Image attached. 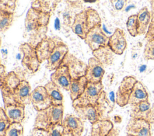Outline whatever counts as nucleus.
Segmentation results:
<instances>
[{"label":"nucleus","mask_w":154,"mask_h":136,"mask_svg":"<svg viewBox=\"0 0 154 136\" xmlns=\"http://www.w3.org/2000/svg\"><path fill=\"white\" fill-rule=\"evenodd\" d=\"M126 25L128 32L132 37H135L138 35L139 24L137 14L131 15L128 18Z\"/></svg>","instance_id":"obj_30"},{"label":"nucleus","mask_w":154,"mask_h":136,"mask_svg":"<svg viewBox=\"0 0 154 136\" xmlns=\"http://www.w3.org/2000/svg\"><path fill=\"white\" fill-rule=\"evenodd\" d=\"M126 136H131V135H127V134H126Z\"/></svg>","instance_id":"obj_44"},{"label":"nucleus","mask_w":154,"mask_h":136,"mask_svg":"<svg viewBox=\"0 0 154 136\" xmlns=\"http://www.w3.org/2000/svg\"><path fill=\"white\" fill-rule=\"evenodd\" d=\"M88 81L85 76H82L77 78H73L71 81L70 88V97L72 102L79 98L84 92Z\"/></svg>","instance_id":"obj_24"},{"label":"nucleus","mask_w":154,"mask_h":136,"mask_svg":"<svg viewBox=\"0 0 154 136\" xmlns=\"http://www.w3.org/2000/svg\"><path fill=\"white\" fill-rule=\"evenodd\" d=\"M60 2L61 1L36 0L32 2L31 8L51 15Z\"/></svg>","instance_id":"obj_28"},{"label":"nucleus","mask_w":154,"mask_h":136,"mask_svg":"<svg viewBox=\"0 0 154 136\" xmlns=\"http://www.w3.org/2000/svg\"><path fill=\"white\" fill-rule=\"evenodd\" d=\"M25 105L17 104H7L4 106L5 113L11 123H22L25 118Z\"/></svg>","instance_id":"obj_20"},{"label":"nucleus","mask_w":154,"mask_h":136,"mask_svg":"<svg viewBox=\"0 0 154 136\" xmlns=\"http://www.w3.org/2000/svg\"><path fill=\"white\" fill-rule=\"evenodd\" d=\"M23 128L20 123H11L4 136H23Z\"/></svg>","instance_id":"obj_32"},{"label":"nucleus","mask_w":154,"mask_h":136,"mask_svg":"<svg viewBox=\"0 0 154 136\" xmlns=\"http://www.w3.org/2000/svg\"><path fill=\"white\" fill-rule=\"evenodd\" d=\"M151 125L146 120L131 117L126 126V134L131 136H152Z\"/></svg>","instance_id":"obj_11"},{"label":"nucleus","mask_w":154,"mask_h":136,"mask_svg":"<svg viewBox=\"0 0 154 136\" xmlns=\"http://www.w3.org/2000/svg\"><path fill=\"white\" fill-rule=\"evenodd\" d=\"M111 5L112 8L117 11L122 10L126 5L127 1L126 0H111L110 1Z\"/></svg>","instance_id":"obj_36"},{"label":"nucleus","mask_w":154,"mask_h":136,"mask_svg":"<svg viewBox=\"0 0 154 136\" xmlns=\"http://www.w3.org/2000/svg\"><path fill=\"white\" fill-rule=\"evenodd\" d=\"M31 87L29 82L26 80H22L19 84L11 93H2L4 104L17 103L24 105L31 103Z\"/></svg>","instance_id":"obj_5"},{"label":"nucleus","mask_w":154,"mask_h":136,"mask_svg":"<svg viewBox=\"0 0 154 136\" xmlns=\"http://www.w3.org/2000/svg\"><path fill=\"white\" fill-rule=\"evenodd\" d=\"M119 130L117 128H113L108 136H119Z\"/></svg>","instance_id":"obj_42"},{"label":"nucleus","mask_w":154,"mask_h":136,"mask_svg":"<svg viewBox=\"0 0 154 136\" xmlns=\"http://www.w3.org/2000/svg\"><path fill=\"white\" fill-rule=\"evenodd\" d=\"M100 24L101 19L97 11L91 7H88L76 13L71 29L76 35L84 40L88 32Z\"/></svg>","instance_id":"obj_2"},{"label":"nucleus","mask_w":154,"mask_h":136,"mask_svg":"<svg viewBox=\"0 0 154 136\" xmlns=\"http://www.w3.org/2000/svg\"><path fill=\"white\" fill-rule=\"evenodd\" d=\"M67 2H68V4L69 5L70 8H80L81 7V2L82 1H67Z\"/></svg>","instance_id":"obj_39"},{"label":"nucleus","mask_w":154,"mask_h":136,"mask_svg":"<svg viewBox=\"0 0 154 136\" xmlns=\"http://www.w3.org/2000/svg\"><path fill=\"white\" fill-rule=\"evenodd\" d=\"M62 64L68 67L72 79L85 75L87 65L71 53L67 55Z\"/></svg>","instance_id":"obj_16"},{"label":"nucleus","mask_w":154,"mask_h":136,"mask_svg":"<svg viewBox=\"0 0 154 136\" xmlns=\"http://www.w3.org/2000/svg\"><path fill=\"white\" fill-rule=\"evenodd\" d=\"M109 37L104 32L102 25H98L92 28L84 39L85 43L88 45L92 52L100 47L108 46Z\"/></svg>","instance_id":"obj_8"},{"label":"nucleus","mask_w":154,"mask_h":136,"mask_svg":"<svg viewBox=\"0 0 154 136\" xmlns=\"http://www.w3.org/2000/svg\"><path fill=\"white\" fill-rule=\"evenodd\" d=\"M51 14L30 8L25 19L23 38L33 46L46 37Z\"/></svg>","instance_id":"obj_1"},{"label":"nucleus","mask_w":154,"mask_h":136,"mask_svg":"<svg viewBox=\"0 0 154 136\" xmlns=\"http://www.w3.org/2000/svg\"><path fill=\"white\" fill-rule=\"evenodd\" d=\"M151 8V22H154V0L150 1Z\"/></svg>","instance_id":"obj_41"},{"label":"nucleus","mask_w":154,"mask_h":136,"mask_svg":"<svg viewBox=\"0 0 154 136\" xmlns=\"http://www.w3.org/2000/svg\"><path fill=\"white\" fill-rule=\"evenodd\" d=\"M64 105H51L48 108L37 111L34 128L48 131L53 125L63 124Z\"/></svg>","instance_id":"obj_3"},{"label":"nucleus","mask_w":154,"mask_h":136,"mask_svg":"<svg viewBox=\"0 0 154 136\" xmlns=\"http://www.w3.org/2000/svg\"><path fill=\"white\" fill-rule=\"evenodd\" d=\"M22 80L14 71L8 72L2 80L0 81V87L2 93H11L19 84Z\"/></svg>","instance_id":"obj_21"},{"label":"nucleus","mask_w":154,"mask_h":136,"mask_svg":"<svg viewBox=\"0 0 154 136\" xmlns=\"http://www.w3.org/2000/svg\"><path fill=\"white\" fill-rule=\"evenodd\" d=\"M45 87L51 99L52 104L54 105H62L64 102L63 95L61 89L51 81H48Z\"/></svg>","instance_id":"obj_27"},{"label":"nucleus","mask_w":154,"mask_h":136,"mask_svg":"<svg viewBox=\"0 0 154 136\" xmlns=\"http://www.w3.org/2000/svg\"><path fill=\"white\" fill-rule=\"evenodd\" d=\"M130 117L144 119L152 124L154 123V111L149 101L141 102L131 106Z\"/></svg>","instance_id":"obj_15"},{"label":"nucleus","mask_w":154,"mask_h":136,"mask_svg":"<svg viewBox=\"0 0 154 136\" xmlns=\"http://www.w3.org/2000/svg\"><path fill=\"white\" fill-rule=\"evenodd\" d=\"M105 92L103 91L96 105H78L73 107L78 117L83 120L89 121L93 125L103 119H102V116L105 111Z\"/></svg>","instance_id":"obj_4"},{"label":"nucleus","mask_w":154,"mask_h":136,"mask_svg":"<svg viewBox=\"0 0 154 136\" xmlns=\"http://www.w3.org/2000/svg\"><path fill=\"white\" fill-rule=\"evenodd\" d=\"M64 136H74L71 132H70L69 131H65V134Z\"/></svg>","instance_id":"obj_43"},{"label":"nucleus","mask_w":154,"mask_h":136,"mask_svg":"<svg viewBox=\"0 0 154 136\" xmlns=\"http://www.w3.org/2000/svg\"><path fill=\"white\" fill-rule=\"evenodd\" d=\"M30 99L31 103L37 111L46 109L52 105L45 86H38L32 90Z\"/></svg>","instance_id":"obj_12"},{"label":"nucleus","mask_w":154,"mask_h":136,"mask_svg":"<svg viewBox=\"0 0 154 136\" xmlns=\"http://www.w3.org/2000/svg\"><path fill=\"white\" fill-rule=\"evenodd\" d=\"M103 92L102 82L92 83L88 82L83 93L72 102V106L96 105Z\"/></svg>","instance_id":"obj_6"},{"label":"nucleus","mask_w":154,"mask_h":136,"mask_svg":"<svg viewBox=\"0 0 154 136\" xmlns=\"http://www.w3.org/2000/svg\"><path fill=\"white\" fill-rule=\"evenodd\" d=\"M104 74L105 69L103 65L94 57L90 58L88 61L85 75L88 82L92 83L102 82Z\"/></svg>","instance_id":"obj_14"},{"label":"nucleus","mask_w":154,"mask_h":136,"mask_svg":"<svg viewBox=\"0 0 154 136\" xmlns=\"http://www.w3.org/2000/svg\"><path fill=\"white\" fill-rule=\"evenodd\" d=\"M139 24L138 35H146L151 22V13L147 7L141 8L137 14Z\"/></svg>","instance_id":"obj_25"},{"label":"nucleus","mask_w":154,"mask_h":136,"mask_svg":"<svg viewBox=\"0 0 154 136\" xmlns=\"http://www.w3.org/2000/svg\"><path fill=\"white\" fill-rule=\"evenodd\" d=\"M7 73H6L5 67L2 64L0 65V81L2 80Z\"/></svg>","instance_id":"obj_40"},{"label":"nucleus","mask_w":154,"mask_h":136,"mask_svg":"<svg viewBox=\"0 0 154 136\" xmlns=\"http://www.w3.org/2000/svg\"><path fill=\"white\" fill-rule=\"evenodd\" d=\"M146 41L154 40V22H151L144 37Z\"/></svg>","instance_id":"obj_37"},{"label":"nucleus","mask_w":154,"mask_h":136,"mask_svg":"<svg viewBox=\"0 0 154 136\" xmlns=\"http://www.w3.org/2000/svg\"><path fill=\"white\" fill-rule=\"evenodd\" d=\"M31 136H48L47 131L34 128L31 132Z\"/></svg>","instance_id":"obj_38"},{"label":"nucleus","mask_w":154,"mask_h":136,"mask_svg":"<svg viewBox=\"0 0 154 136\" xmlns=\"http://www.w3.org/2000/svg\"><path fill=\"white\" fill-rule=\"evenodd\" d=\"M16 2L15 0H1L0 1V10L14 13L16 7Z\"/></svg>","instance_id":"obj_35"},{"label":"nucleus","mask_w":154,"mask_h":136,"mask_svg":"<svg viewBox=\"0 0 154 136\" xmlns=\"http://www.w3.org/2000/svg\"><path fill=\"white\" fill-rule=\"evenodd\" d=\"M55 39L46 36L34 47L40 64L48 60L55 47Z\"/></svg>","instance_id":"obj_18"},{"label":"nucleus","mask_w":154,"mask_h":136,"mask_svg":"<svg viewBox=\"0 0 154 136\" xmlns=\"http://www.w3.org/2000/svg\"><path fill=\"white\" fill-rule=\"evenodd\" d=\"M65 131H69L74 136H81L84 129V120L78 116L68 114L63 121Z\"/></svg>","instance_id":"obj_19"},{"label":"nucleus","mask_w":154,"mask_h":136,"mask_svg":"<svg viewBox=\"0 0 154 136\" xmlns=\"http://www.w3.org/2000/svg\"><path fill=\"white\" fill-rule=\"evenodd\" d=\"M72 78L68 67L64 65H60L51 75V81L60 89L70 90Z\"/></svg>","instance_id":"obj_13"},{"label":"nucleus","mask_w":154,"mask_h":136,"mask_svg":"<svg viewBox=\"0 0 154 136\" xmlns=\"http://www.w3.org/2000/svg\"><path fill=\"white\" fill-rule=\"evenodd\" d=\"M143 58L146 61L154 60V40L147 41L144 49Z\"/></svg>","instance_id":"obj_33"},{"label":"nucleus","mask_w":154,"mask_h":136,"mask_svg":"<svg viewBox=\"0 0 154 136\" xmlns=\"http://www.w3.org/2000/svg\"><path fill=\"white\" fill-rule=\"evenodd\" d=\"M19 50L22 55V66L31 73L37 72L41 64L38 61L34 46L27 42L24 43L20 45Z\"/></svg>","instance_id":"obj_7"},{"label":"nucleus","mask_w":154,"mask_h":136,"mask_svg":"<svg viewBox=\"0 0 154 136\" xmlns=\"http://www.w3.org/2000/svg\"><path fill=\"white\" fill-rule=\"evenodd\" d=\"M114 128L112 122L109 119H102L92 125L90 136H108Z\"/></svg>","instance_id":"obj_23"},{"label":"nucleus","mask_w":154,"mask_h":136,"mask_svg":"<svg viewBox=\"0 0 154 136\" xmlns=\"http://www.w3.org/2000/svg\"><path fill=\"white\" fill-rule=\"evenodd\" d=\"M92 54L105 67L111 65L114 61V53L108 46L100 47L92 52Z\"/></svg>","instance_id":"obj_26"},{"label":"nucleus","mask_w":154,"mask_h":136,"mask_svg":"<svg viewBox=\"0 0 154 136\" xmlns=\"http://www.w3.org/2000/svg\"><path fill=\"white\" fill-rule=\"evenodd\" d=\"M128 44L126 34L120 28H116L113 34L109 37L108 46L116 55H120L123 53Z\"/></svg>","instance_id":"obj_17"},{"label":"nucleus","mask_w":154,"mask_h":136,"mask_svg":"<svg viewBox=\"0 0 154 136\" xmlns=\"http://www.w3.org/2000/svg\"><path fill=\"white\" fill-rule=\"evenodd\" d=\"M14 20V13L0 10V31L6 32L11 26Z\"/></svg>","instance_id":"obj_29"},{"label":"nucleus","mask_w":154,"mask_h":136,"mask_svg":"<svg viewBox=\"0 0 154 136\" xmlns=\"http://www.w3.org/2000/svg\"><path fill=\"white\" fill-rule=\"evenodd\" d=\"M55 40V47L47 60L46 68L49 71H55L62 65L63 61L69 53L68 46L61 40Z\"/></svg>","instance_id":"obj_10"},{"label":"nucleus","mask_w":154,"mask_h":136,"mask_svg":"<svg viewBox=\"0 0 154 136\" xmlns=\"http://www.w3.org/2000/svg\"><path fill=\"white\" fill-rule=\"evenodd\" d=\"M11 123L6 116L4 108L0 109V136H4Z\"/></svg>","instance_id":"obj_31"},{"label":"nucleus","mask_w":154,"mask_h":136,"mask_svg":"<svg viewBox=\"0 0 154 136\" xmlns=\"http://www.w3.org/2000/svg\"><path fill=\"white\" fill-rule=\"evenodd\" d=\"M48 132V136H64L65 129L63 124H56L52 126Z\"/></svg>","instance_id":"obj_34"},{"label":"nucleus","mask_w":154,"mask_h":136,"mask_svg":"<svg viewBox=\"0 0 154 136\" xmlns=\"http://www.w3.org/2000/svg\"><path fill=\"white\" fill-rule=\"evenodd\" d=\"M137 81V80L131 75L126 76L123 78L116 95V102L119 106L123 107L128 104L130 95Z\"/></svg>","instance_id":"obj_9"},{"label":"nucleus","mask_w":154,"mask_h":136,"mask_svg":"<svg viewBox=\"0 0 154 136\" xmlns=\"http://www.w3.org/2000/svg\"><path fill=\"white\" fill-rule=\"evenodd\" d=\"M145 101H149L148 92L143 83L137 80L130 95L128 104L132 106Z\"/></svg>","instance_id":"obj_22"}]
</instances>
